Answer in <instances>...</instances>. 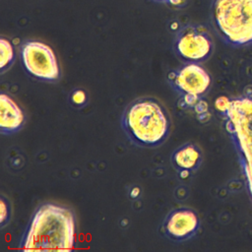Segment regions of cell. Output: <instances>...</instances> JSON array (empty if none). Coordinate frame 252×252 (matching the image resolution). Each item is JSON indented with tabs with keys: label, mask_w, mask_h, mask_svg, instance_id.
Masks as SVG:
<instances>
[{
	"label": "cell",
	"mask_w": 252,
	"mask_h": 252,
	"mask_svg": "<svg viewBox=\"0 0 252 252\" xmlns=\"http://www.w3.org/2000/svg\"><path fill=\"white\" fill-rule=\"evenodd\" d=\"M156 1L170 4V5H180L184 0H156Z\"/></svg>",
	"instance_id": "9a60e30c"
},
{
	"label": "cell",
	"mask_w": 252,
	"mask_h": 252,
	"mask_svg": "<svg viewBox=\"0 0 252 252\" xmlns=\"http://www.w3.org/2000/svg\"><path fill=\"white\" fill-rule=\"evenodd\" d=\"M75 243V217L63 206L45 203L39 206L20 242L25 252H67Z\"/></svg>",
	"instance_id": "6da1fadb"
},
{
	"label": "cell",
	"mask_w": 252,
	"mask_h": 252,
	"mask_svg": "<svg viewBox=\"0 0 252 252\" xmlns=\"http://www.w3.org/2000/svg\"><path fill=\"white\" fill-rule=\"evenodd\" d=\"M72 101L77 105H82L86 101V94L82 90H76L72 93Z\"/></svg>",
	"instance_id": "5bb4252c"
},
{
	"label": "cell",
	"mask_w": 252,
	"mask_h": 252,
	"mask_svg": "<svg viewBox=\"0 0 252 252\" xmlns=\"http://www.w3.org/2000/svg\"><path fill=\"white\" fill-rule=\"evenodd\" d=\"M211 15L225 43L233 47L252 45V0H213Z\"/></svg>",
	"instance_id": "277c9868"
},
{
	"label": "cell",
	"mask_w": 252,
	"mask_h": 252,
	"mask_svg": "<svg viewBox=\"0 0 252 252\" xmlns=\"http://www.w3.org/2000/svg\"><path fill=\"white\" fill-rule=\"evenodd\" d=\"M21 59L27 72L44 82H55L60 78L57 58L52 49L39 41H26L21 46Z\"/></svg>",
	"instance_id": "8992f818"
},
{
	"label": "cell",
	"mask_w": 252,
	"mask_h": 252,
	"mask_svg": "<svg viewBox=\"0 0 252 252\" xmlns=\"http://www.w3.org/2000/svg\"><path fill=\"white\" fill-rule=\"evenodd\" d=\"M173 48L184 63H202L208 60L215 48L208 30L200 25H186L175 34Z\"/></svg>",
	"instance_id": "5b68a950"
},
{
	"label": "cell",
	"mask_w": 252,
	"mask_h": 252,
	"mask_svg": "<svg viewBox=\"0 0 252 252\" xmlns=\"http://www.w3.org/2000/svg\"><path fill=\"white\" fill-rule=\"evenodd\" d=\"M172 89L182 95L202 97L212 85V78L200 63H184L167 76Z\"/></svg>",
	"instance_id": "52a82bcc"
},
{
	"label": "cell",
	"mask_w": 252,
	"mask_h": 252,
	"mask_svg": "<svg viewBox=\"0 0 252 252\" xmlns=\"http://www.w3.org/2000/svg\"><path fill=\"white\" fill-rule=\"evenodd\" d=\"M200 228V218L190 208L172 210L164 219L162 231L166 238L180 242L192 238Z\"/></svg>",
	"instance_id": "ba28073f"
},
{
	"label": "cell",
	"mask_w": 252,
	"mask_h": 252,
	"mask_svg": "<svg viewBox=\"0 0 252 252\" xmlns=\"http://www.w3.org/2000/svg\"><path fill=\"white\" fill-rule=\"evenodd\" d=\"M139 194H140L139 188H133L132 191L130 192V196H131L132 198H137V197L139 196Z\"/></svg>",
	"instance_id": "2e32d148"
},
{
	"label": "cell",
	"mask_w": 252,
	"mask_h": 252,
	"mask_svg": "<svg viewBox=\"0 0 252 252\" xmlns=\"http://www.w3.org/2000/svg\"><path fill=\"white\" fill-rule=\"evenodd\" d=\"M11 207L9 201L2 196L0 198V226L4 227L10 220Z\"/></svg>",
	"instance_id": "7c38bea8"
},
{
	"label": "cell",
	"mask_w": 252,
	"mask_h": 252,
	"mask_svg": "<svg viewBox=\"0 0 252 252\" xmlns=\"http://www.w3.org/2000/svg\"><path fill=\"white\" fill-rule=\"evenodd\" d=\"M203 160L200 148L192 143H186L178 147L171 155V164L181 174L189 175L199 168Z\"/></svg>",
	"instance_id": "30bf717a"
},
{
	"label": "cell",
	"mask_w": 252,
	"mask_h": 252,
	"mask_svg": "<svg viewBox=\"0 0 252 252\" xmlns=\"http://www.w3.org/2000/svg\"><path fill=\"white\" fill-rule=\"evenodd\" d=\"M224 127L238 157L245 185L252 201V95L230 98L221 114Z\"/></svg>",
	"instance_id": "3957f363"
},
{
	"label": "cell",
	"mask_w": 252,
	"mask_h": 252,
	"mask_svg": "<svg viewBox=\"0 0 252 252\" xmlns=\"http://www.w3.org/2000/svg\"><path fill=\"white\" fill-rule=\"evenodd\" d=\"M25 116L19 105L6 94L0 95V130L4 135L18 132L24 125Z\"/></svg>",
	"instance_id": "9c48e42d"
},
{
	"label": "cell",
	"mask_w": 252,
	"mask_h": 252,
	"mask_svg": "<svg viewBox=\"0 0 252 252\" xmlns=\"http://www.w3.org/2000/svg\"><path fill=\"white\" fill-rule=\"evenodd\" d=\"M122 128L128 139L142 148H156L169 136L171 122L166 109L155 98L141 97L123 111Z\"/></svg>",
	"instance_id": "7a4b0ae2"
},
{
	"label": "cell",
	"mask_w": 252,
	"mask_h": 252,
	"mask_svg": "<svg viewBox=\"0 0 252 252\" xmlns=\"http://www.w3.org/2000/svg\"><path fill=\"white\" fill-rule=\"evenodd\" d=\"M0 53H1V63H0V69L1 73H4L6 70H8L15 59L14 50L11 42L5 38L0 39Z\"/></svg>",
	"instance_id": "8fae6325"
},
{
	"label": "cell",
	"mask_w": 252,
	"mask_h": 252,
	"mask_svg": "<svg viewBox=\"0 0 252 252\" xmlns=\"http://www.w3.org/2000/svg\"><path fill=\"white\" fill-rule=\"evenodd\" d=\"M230 102V98L225 97V96H220L216 99V108L218 109V111L222 114L228 107Z\"/></svg>",
	"instance_id": "4fadbf2b"
}]
</instances>
